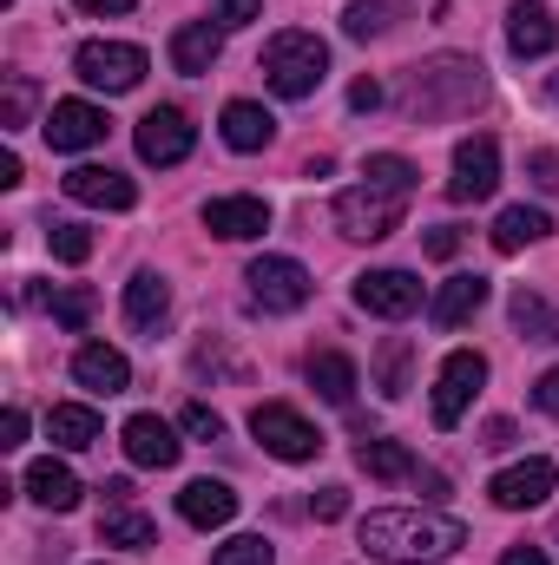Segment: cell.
<instances>
[{"instance_id": "obj_22", "label": "cell", "mask_w": 559, "mask_h": 565, "mask_svg": "<svg viewBox=\"0 0 559 565\" xmlns=\"http://www.w3.org/2000/svg\"><path fill=\"white\" fill-rule=\"evenodd\" d=\"M481 302H487V277H447L428 296V322H434V329H461Z\"/></svg>"}, {"instance_id": "obj_33", "label": "cell", "mask_w": 559, "mask_h": 565, "mask_svg": "<svg viewBox=\"0 0 559 565\" xmlns=\"http://www.w3.org/2000/svg\"><path fill=\"white\" fill-rule=\"evenodd\" d=\"M342 33H349V40L389 33V0H349V7H342Z\"/></svg>"}, {"instance_id": "obj_19", "label": "cell", "mask_w": 559, "mask_h": 565, "mask_svg": "<svg viewBox=\"0 0 559 565\" xmlns=\"http://www.w3.org/2000/svg\"><path fill=\"white\" fill-rule=\"evenodd\" d=\"M80 493H86V487H80V473H73L66 460H53V454H46V460H33V467H27V500H33V507H46V513H73V507H80Z\"/></svg>"}, {"instance_id": "obj_40", "label": "cell", "mask_w": 559, "mask_h": 565, "mask_svg": "<svg viewBox=\"0 0 559 565\" xmlns=\"http://www.w3.org/2000/svg\"><path fill=\"white\" fill-rule=\"evenodd\" d=\"M534 408H540V415H553V422H559V369H547V375L534 382Z\"/></svg>"}, {"instance_id": "obj_10", "label": "cell", "mask_w": 559, "mask_h": 565, "mask_svg": "<svg viewBox=\"0 0 559 565\" xmlns=\"http://www.w3.org/2000/svg\"><path fill=\"white\" fill-rule=\"evenodd\" d=\"M133 139H139V158H145V164H158V171H165V164H184V158H191L198 126H191L178 106H151V113L139 119V132H133Z\"/></svg>"}, {"instance_id": "obj_48", "label": "cell", "mask_w": 559, "mask_h": 565, "mask_svg": "<svg viewBox=\"0 0 559 565\" xmlns=\"http://www.w3.org/2000/svg\"><path fill=\"white\" fill-rule=\"evenodd\" d=\"M0 184H20V151H0Z\"/></svg>"}, {"instance_id": "obj_30", "label": "cell", "mask_w": 559, "mask_h": 565, "mask_svg": "<svg viewBox=\"0 0 559 565\" xmlns=\"http://www.w3.org/2000/svg\"><path fill=\"white\" fill-rule=\"evenodd\" d=\"M514 322L534 342H559V302H547L540 289H514Z\"/></svg>"}, {"instance_id": "obj_20", "label": "cell", "mask_w": 559, "mask_h": 565, "mask_svg": "<svg viewBox=\"0 0 559 565\" xmlns=\"http://www.w3.org/2000/svg\"><path fill=\"white\" fill-rule=\"evenodd\" d=\"M218 53H224V26H218V20H184V26L171 33V66H178V73H191V79H198V73H211V66H218Z\"/></svg>"}, {"instance_id": "obj_26", "label": "cell", "mask_w": 559, "mask_h": 565, "mask_svg": "<svg viewBox=\"0 0 559 565\" xmlns=\"http://www.w3.org/2000/svg\"><path fill=\"white\" fill-rule=\"evenodd\" d=\"M165 309H171V282L158 270H133V282H126V322L133 329H158Z\"/></svg>"}, {"instance_id": "obj_28", "label": "cell", "mask_w": 559, "mask_h": 565, "mask_svg": "<svg viewBox=\"0 0 559 565\" xmlns=\"http://www.w3.org/2000/svg\"><path fill=\"white\" fill-rule=\"evenodd\" d=\"M99 540H106V546H126V553H145V546H158V526L126 500V507H106V513H99Z\"/></svg>"}, {"instance_id": "obj_23", "label": "cell", "mask_w": 559, "mask_h": 565, "mask_svg": "<svg viewBox=\"0 0 559 565\" xmlns=\"http://www.w3.org/2000/svg\"><path fill=\"white\" fill-rule=\"evenodd\" d=\"M218 132H224L231 151H264V145L277 139V119H271L257 99H231V106H224V119H218Z\"/></svg>"}, {"instance_id": "obj_18", "label": "cell", "mask_w": 559, "mask_h": 565, "mask_svg": "<svg viewBox=\"0 0 559 565\" xmlns=\"http://www.w3.org/2000/svg\"><path fill=\"white\" fill-rule=\"evenodd\" d=\"M73 382L93 388V395H126V388H133V362H126L119 349H106V342H86V349L73 355Z\"/></svg>"}, {"instance_id": "obj_31", "label": "cell", "mask_w": 559, "mask_h": 565, "mask_svg": "<svg viewBox=\"0 0 559 565\" xmlns=\"http://www.w3.org/2000/svg\"><path fill=\"white\" fill-rule=\"evenodd\" d=\"M93 309H99V296H93L86 282H66V289H53V322H60V329H73V335H80V329L93 322Z\"/></svg>"}, {"instance_id": "obj_2", "label": "cell", "mask_w": 559, "mask_h": 565, "mask_svg": "<svg viewBox=\"0 0 559 565\" xmlns=\"http://www.w3.org/2000/svg\"><path fill=\"white\" fill-rule=\"evenodd\" d=\"M481 93H487V79H481V60L434 53V60H421L415 73H409V93H402V106H409L415 119H447V113H467V106H481Z\"/></svg>"}, {"instance_id": "obj_7", "label": "cell", "mask_w": 559, "mask_h": 565, "mask_svg": "<svg viewBox=\"0 0 559 565\" xmlns=\"http://www.w3.org/2000/svg\"><path fill=\"white\" fill-rule=\"evenodd\" d=\"M244 282H251V302H257L264 316H289V309H303L309 289H316L296 257H257V264L244 270Z\"/></svg>"}, {"instance_id": "obj_17", "label": "cell", "mask_w": 559, "mask_h": 565, "mask_svg": "<svg viewBox=\"0 0 559 565\" xmlns=\"http://www.w3.org/2000/svg\"><path fill=\"white\" fill-rule=\"evenodd\" d=\"M507 46H514L520 60L553 53V46H559V20L540 7V0H514V7H507Z\"/></svg>"}, {"instance_id": "obj_35", "label": "cell", "mask_w": 559, "mask_h": 565, "mask_svg": "<svg viewBox=\"0 0 559 565\" xmlns=\"http://www.w3.org/2000/svg\"><path fill=\"white\" fill-rule=\"evenodd\" d=\"M46 244H53L60 264H86V257H93V231H86V224H53Z\"/></svg>"}, {"instance_id": "obj_29", "label": "cell", "mask_w": 559, "mask_h": 565, "mask_svg": "<svg viewBox=\"0 0 559 565\" xmlns=\"http://www.w3.org/2000/svg\"><path fill=\"white\" fill-rule=\"evenodd\" d=\"M356 467L369 473V480H415V454L402 447V440H356Z\"/></svg>"}, {"instance_id": "obj_11", "label": "cell", "mask_w": 559, "mask_h": 565, "mask_svg": "<svg viewBox=\"0 0 559 565\" xmlns=\"http://www.w3.org/2000/svg\"><path fill=\"white\" fill-rule=\"evenodd\" d=\"M356 309L382 316V322H402L421 309V277L415 270H362L356 277Z\"/></svg>"}, {"instance_id": "obj_34", "label": "cell", "mask_w": 559, "mask_h": 565, "mask_svg": "<svg viewBox=\"0 0 559 565\" xmlns=\"http://www.w3.org/2000/svg\"><path fill=\"white\" fill-rule=\"evenodd\" d=\"M211 565H277V553H271V540L238 533V540H224V546L211 553Z\"/></svg>"}, {"instance_id": "obj_47", "label": "cell", "mask_w": 559, "mask_h": 565, "mask_svg": "<svg viewBox=\"0 0 559 565\" xmlns=\"http://www.w3.org/2000/svg\"><path fill=\"white\" fill-rule=\"evenodd\" d=\"M73 7H86V13H133L139 0H73Z\"/></svg>"}, {"instance_id": "obj_24", "label": "cell", "mask_w": 559, "mask_h": 565, "mask_svg": "<svg viewBox=\"0 0 559 565\" xmlns=\"http://www.w3.org/2000/svg\"><path fill=\"white\" fill-rule=\"evenodd\" d=\"M309 388H316L329 408H349V402H356V388H362V375H356V362H349V355L316 349V355H309Z\"/></svg>"}, {"instance_id": "obj_45", "label": "cell", "mask_w": 559, "mask_h": 565, "mask_svg": "<svg viewBox=\"0 0 559 565\" xmlns=\"http://www.w3.org/2000/svg\"><path fill=\"white\" fill-rule=\"evenodd\" d=\"M500 565H553V559H547L540 546H507V553H500Z\"/></svg>"}, {"instance_id": "obj_14", "label": "cell", "mask_w": 559, "mask_h": 565, "mask_svg": "<svg viewBox=\"0 0 559 565\" xmlns=\"http://www.w3.org/2000/svg\"><path fill=\"white\" fill-rule=\"evenodd\" d=\"M106 126H113V119H106L93 99H60L40 132H46L53 151H93V145H106Z\"/></svg>"}, {"instance_id": "obj_9", "label": "cell", "mask_w": 559, "mask_h": 565, "mask_svg": "<svg viewBox=\"0 0 559 565\" xmlns=\"http://www.w3.org/2000/svg\"><path fill=\"white\" fill-rule=\"evenodd\" d=\"M494 184H500V145H494V132H474V139L454 145L447 198L454 204H481V198H494Z\"/></svg>"}, {"instance_id": "obj_13", "label": "cell", "mask_w": 559, "mask_h": 565, "mask_svg": "<svg viewBox=\"0 0 559 565\" xmlns=\"http://www.w3.org/2000/svg\"><path fill=\"white\" fill-rule=\"evenodd\" d=\"M553 480H559V467L534 454V460H520V467L494 473V480H487V493H494V507H500V513H527V507H547Z\"/></svg>"}, {"instance_id": "obj_6", "label": "cell", "mask_w": 559, "mask_h": 565, "mask_svg": "<svg viewBox=\"0 0 559 565\" xmlns=\"http://www.w3.org/2000/svg\"><path fill=\"white\" fill-rule=\"evenodd\" d=\"M251 434L264 440V454H277V460H289V467H303V460L323 454V434L303 422L289 402H264V408H251Z\"/></svg>"}, {"instance_id": "obj_8", "label": "cell", "mask_w": 559, "mask_h": 565, "mask_svg": "<svg viewBox=\"0 0 559 565\" xmlns=\"http://www.w3.org/2000/svg\"><path fill=\"white\" fill-rule=\"evenodd\" d=\"M481 382H487V355L454 349V355L441 362V375H434V427H461V415H467L474 395H481Z\"/></svg>"}, {"instance_id": "obj_16", "label": "cell", "mask_w": 559, "mask_h": 565, "mask_svg": "<svg viewBox=\"0 0 559 565\" xmlns=\"http://www.w3.org/2000/svg\"><path fill=\"white\" fill-rule=\"evenodd\" d=\"M119 447H126V460L133 467H178V434L171 422H158V415H133V422L119 427Z\"/></svg>"}, {"instance_id": "obj_38", "label": "cell", "mask_w": 559, "mask_h": 565, "mask_svg": "<svg viewBox=\"0 0 559 565\" xmlns=\"http://www.w3.org/2000/svg\"><path fill=\"white\" fill-rule=\"evenodd\" d=\"M264 13V0H211V20L218 26H251Z\"/></svg>"}, {"instance_id": "obj_12", "label": "cell", "mask_w": 559, "mask_h": 565, "mask_svg": "<svg viewBox=\"0 0 559 565\" xmlns=\"http://www.w3.org/2000/svg\"><path fill=\"white\" fill-rule=\"evenodd\" d=\"M60 184H66L73 204H93V211H133L139 204V184L126 171H113V164H73Z\"/></svg>"}, {"instance_id": "obj_37", "label": "cell", "mask_w": 559, "mask_h": 565, "mask_svg": "<svg viewBox=\"0 0 559 565\" xmlns=\"http://www.w3.org/2000/svg\"><path fill=\"white\" fill-rule=\"evenodd\" d=\"M27 106H33V79H13V86H7V106H0V126L20 132V126H27Z\"/></svg>"}, {"instance_id": "obj_42", "label": "cell", "mask_w": 559, "mask_h": 565, "mask_svg": "<svg viewBox=\"0 0 559 565\" xmlns=\"http://www.w3.org/2000/svg\"><path fill=\"white\" fill-rule=\"evenodd\" d=\"M454 250H461V231H428V257L434 264H447Z\"/></svg>"}, {"instance_id": "obj_44", "label": "cell", "mask_w": 559, "mask_h": 565, "mask_svg": "<svg viewBox=\"0 0 559 565\" xmlns=\"http://www.w3.org/2000/svg\"><path fill=\"white\" fill-rule=\"evenodd\" d=\"M527 164H534V178H540V184H547V191H553V184H559V158H553V151H534V158H527Z\"/></svg>"}, {"instance_id": "obj_15", "label": "cell", "mask_w": 559, "mask_h": 565, "mask_svg": "<svg viewBox=\"0 0 559 565\" xmlns=\"http://www.w3.org/2000/svg\"><path fill=\"white\" fill-rule=\"evenodd\" d=\"M204 231L211 237H224V244H251V237H264L271 231V204L264 198H211L204 204Z\"/></svg>"}, {"instance_id": "obj_43", "label": "cell", "mask_w": 559, "mask_h": 565, "mask_svg": "<svg viewBox=\"0 0 559 565\" xmlns=\"http://www.w3.org/2000/svg\"><path fill=\"white\" fill-rule=\"evenodd\" d=\"M20 440H27V415L7 408V415H0V447H20Z\"/></svg>"}, {"instance_id": "obj_36", "label": "cell", "mask_w": 559, "mask_h": 565, "mask_svg": "<svg viewBox=\"0 0 559 565\" xmlns=\"http://www.w3.org/2000/svg\"><path fill=\"white\" fill-rule=\"evenodd\" d=\"M178 427H184L191 440H224V415H211L204 402H191V408L178 415Z\"/></svg>"}, {"instance_id": "obj_25", "label": "cell", "mask_w": 559, "mask_h": 565, "mask_svg": "<svg viewBox=\"0 0 559 565\" xmlns=\"http://www.w3.org/2000/svg\"><path fill=\"white\" fill-rule=\"evenodd\" d=\"M540 237H553V217L534 211V204H507V211L494 217V250H500V257H514V250H527V244H540Z\"/></svg>"}, {"instance_id": "obj_5", "label": "cell", "mask_w": 559, "mask_h": 565, "mask_svg": "<svg viewBox=\"0 0 559 565\" xmlns=\"http://www.w3.org/2000/svg\"><path fill=\"white\" fill-rule=\"evenodd\" d=\"M145 46H133V40H86L80 53H73V73L93 86V93H133L145 79Z\"/></svg>"}, {"instance_id": "obj_41", "label": "cell", "mask_w": 559, "mask_h": 565, "mask_svg": "<svg viewBox=\"0 0 559 565\" xmlns=\"http://www.w3.org/2000/svg\"><path fill=\"white\" fill-rule=\"evenodd\" d=\"M349 106H356V113H376V106H382V86H376V79H356V86H349Z\"/></svg>"}, {"instance_id": "obj_39", "label": "cell", "mask_w": 559, "mask_h": 565, "mask_svg": "<svg viewBox=\"0 0 559 565\" xmlns=\"http://www.w3.org/2000/svg\"><path fill=\"white\" fill-rule=\"evenodd\" d=\"M309 513H316V520H342V513H349V487H323V493H309Z\"/></svg>"}, {"instance_id": "obj_21", "label": "cell", "mask_w": 559, "mask_h": 565, "mask_svg": "<svg viewBox=\"0 0 559 565\" xmlns=\"http://www.w3.org/2000/svg\"><path fill=\"white\" fill-rule=\"evenodd\" d=\"M178 513H184L198 533H218V526L238 520V493H231L224 480H191V487L178 493Z\"/></svg>"}, {"instance_id": "obj_27", "label": "cell", "mask_w": 559, "mask_h": 565, "mask_svg": "<svg viewBox=\"0 0 559 565\" xmlns=\"http://www.w3.org/2000/svg\"><path fill=\"white\" fill-rule=\"evenodd\" d=\"M46 434H53V447H66V454H86V447H99V415L86 408V402H60L53 415H46Z\"/></svg>"}, {"instance_id": "obj_3", "label": "cell", "mask_w": 559, "mask_h": 565, "mask_svg": "<svg viewBox=\"0 0 559 565\" xmlns=\"http://www.w3.org/2000/svg\"><path fill=\"white\" fill-rule=\"evenodd\" d=\"M323 79H329V46L316 33H303V26L271 33V46H264V86L277 99H309Z\"/></svg>"}, {"instance_id": "obj_1", "label": "cell", "mask_w": 559, "mask_h": 565, "mask_svg": "<svg viewBox=\"0 0 559 565\" xmlns=\"http://www.w3.org/2000/svg\"><path fill=\"white\" fill-rule=\"evenodd\" d=\"M362 553L382 565H434L467 546V526L454 513H421V507H382L356 526Z\"/></svg>"}, {"instance_id": "obj_32", "label": "cell", "mask_w": 559, "mask_h": 565, "mask_svg": "<svg viewBox=\"0 0 559 565\" xmlns=\"http://www.w3.org/2000/svg\"><path fill=\"white\" fill-rule=\"evenodd\" d=\"M409 362H415V342H409V335H389V349H382V382H376L389 402L409 395Z\"/></svg>"}, {"instance_id": "obj_46", "label": "cell", "mask_w": 559, "mask_h": 565, "mask_svg": "<svg viewBox=\"0 0 559 565\" xmlns=\"http://www.w3.org/2000/svg\"><path fill=\"white\" fill-rule=\"evenodd\" d=\"M481 447H514V422H487V434H481Z\"/></svg>"}, {"instance_id": "obj_4", "label": "cell", "mask_w": 559, "mask_h": 565, "mask_svg": "<svg viewBox=\"0 0 559 565\" xmlns=\"http://www.w3.org/2000/svg\"><path fill=\"white\" fill-rule=\"evenodd\" d=\"M409 198H415V191H402V184L362 178V184L336 191V231H342V237H356V244H376V237L402 231V211H409Z\"/></svg>"}]
</instances>
